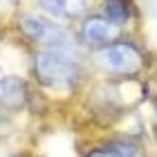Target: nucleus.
Wrapping results in <instances>:
<instances>
[{
    "mask_svg": "<svg viewBox=\"0 0 157 157\" xmlns=\"http://www.w3.org/2000/svg\"><path fill=\"white\" fill-rule=\"evenodd\" d=\"M34 76L52 90L74 88L81 78V67L65 49H43L34 56Z\"/></svg>",
    "mask_w": 157,
    "mask_h": 157,
    "instance_id": "nucleus-1",
    "label": "nucleus"
},
{
    "mask_svg": "<svg viewBox=\"0 0 157 157\" xmlns=\"http://www.w3.org/2000/svg\"><path fill=\"white\" fill-rule=\"evenodd\" d=\"M0 101L11 110L23 108L27 101V83L18 76H2L0 78Z\"/></svg>",
    "mask_w": 157,
    "mask_h": 157,
    "instance_id": "nucleus-5",
    "label": "nucleus"
},
{
    "mask_svg": "<svg viewBox=\"0 0 157 157\" xmlns=\"http://www.w3.org/2000/svg\"><path fill=\"white\" fill-rule=\"evenodd\" d=\"M119 27H115L103 16H88L81 25V40L88 47H105L117 38Z\"/></svg>",
    "mask_w": 157,
    "mask_h": 157,
    "instance_id": "nucleus-4",
    "label": "nucleus"
},
{
    "mask_svg": "<svg viewBox=\"0 0 157 157\" xmlns=\"http://www.w3.org/2000/svg\"><path fill=\"white\" fill-rule=\"evenodd\" d=\"M97 63L112 74H137L144 67V56L139 47L128 40H119L112 45H105L97 52Z\"/></svg>",
    "mask_w": 157,
    "mask_h": 157,
    "instance_id": "nucleus-2",
    "label": "nucleus"
},
{
    "mask_svg": "<svg viewBox=\"0 0 157 157\" xmlns=\"http://www.w3.org/2000/svg\"><path fill=\"white\" fill-rule=\"evenodd\" d=\"M153 117H155V121H157V99L153 101Z\"/></svg>",
    "mask_w": 157,
    "mask_h": 157,
    "instance_id": "nucleus-9",
    "label": "nucleus"
},
{
    "mask_svg": "<svg viewBox=\"0 0 157 157\" xmlns=\"http://www.w3.org/2000/svg\"><path fill=\"white\" fill-rule=\"evenodd\" d=\"M132 16L130 0H105L103 2V18L110 20L115 27H124Z\"/></svg>",
    "mask_w": 157,
    "mask_h": 157,
    "instance_id": "nucleus-8",
    "label": "nucleus"
},
{
    "mask_svg": "<svg viewBox=\"0 0 157 157\" xmlns=\"http://www.w3.org/2000/svg\"><path fill=\"white\" fill-rule=\"evenodd\" d=\"M20 32L29 40L40 43V45H49V49H65L67 47V34L61 25L52 23V20L38 16V13H25L18 20Z\"/></svg>",
    "mask_w": 157,
    "mask_h": 157,
    "instance_id": "nucleus-3",
    "label": "nucleus"
},
{
    "mask_svg": "<svg viewBox=\"0 0 157 157\" xmlns=\"http://www.w3.org/2000/svg\"><path fill=\"white\" fill-rule=\"evenodd\" d=\"M88 0H38V7L54 18H78L85 11Z\"/></svg>",
    "mask_w": 157,
    "mask_h": 157,
    "instance_id": "nucleus-6",
    "label": "nucleus"
},
{
    "mask_svg": "<svg viewBox=\"0 0 157 157\" xmlns=\"http://www.w3.org/2000/svg\"><path fill=\"white\" fill-rule=\"evenodd\" d=\"M137 155H139V146L128 139H115L85 153V157H137Z\"/></svg>",
    "mask_w": 157,
    "mask_h": 157,
    "instance_id": "nucleus-7",
    "label": "nucleus"
}]
</instances>
